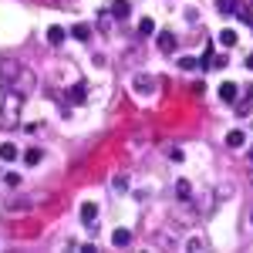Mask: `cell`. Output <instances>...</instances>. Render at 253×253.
I'll return each mask as SVG.
<instances>
[{
  "mask_svg": "<svg viewBox=\"0 0 253 253\" xmlns=\"http://www.w3.org/2000/svg\"><path fill=\"white\" fill-rule=\"evenodd\" d=\"M17 108H20V98L10 91V95H7V105L0 108V125H3V128H14V125H17V118H14Z\"/></svg>",
  "mask_w": 253,
  "mask_h": 253,
  "instance_id": "cell-1",
  "label": "cell"
},
{
  "mask_svg": "<svg viewBox=\"0 0 253 253\" xmlns=\"http://www.w3.org/2000/svg\"><path fill=\"white\" fill-rule=\"evenodd\" d=\"M132 88H135L138 95H149V91H156V78L152 75H135L132 78Z\"/></svg>",
  "mask_w": 253,
  "mask_h": 253,
  "instance_id": "cell-2",
  "label": "cell"
},
{
  "mask_svg": "<svg viewBox=\"0 0 253 253\" xmlns=\"http://www.w3.org/2000/svg\"><path fill=\"white\" fill-rule=\"evenodd\" d=\"M108 14H112V17H118V20H128L132 3H128V0H112V3H108Z\"/></svg>",
  "mask_w": 253,
  "mask_h": 253,
  "instance_id": "cell-3",
  "label": "cell"
},
{
  "mask_svg": "<svg viewBox=\"0 0 253 253\" xmlns=\"http://www.w3.org/2000/svg\"><path fill=\"white\" fill-rule=\"evenodd\" d=\"M219 98H223L226 105H233L236 98H240V84H236V81H223V84H219Z\"/></svg>",
  "mask_w": 253,
  "mask_h": 253,
  "instance_id": "cell-4",
  "label": "cell"
},
{
  "mask_svg": "<svg viewBox=\"0 0 253 253\" xmlns=\"http://www.w3.org/2000/svg\"><path fill=\"white\" fill-rule=\"evenodd\" d=\"M95 219H98V206L95 203H81V223L95 226Z\"/></svg>",
  "mask_w": 253,
  "mask_h": 253,
  "instance_id": "cell-5",
  "label": "cell"
},
{
  "mask_svg": "<svg viewBox=\"0 0 253 253\" xmlns=\"http://www.w3.org/2000/svg\"><path fill=\"white\" fill-rule=\"evenodd\" d=\"M159 51H162V54H172L175 51V34H169V31L159 34Z\"/></svg>",
  "mask_w": 253,
  "mask_h": 253,
  "instance_id": "cell-6",
  "label": "cell"
},
{
  "mask_svg": "<svg viewBox=\"0 0 253 253\" xmlns=\"http://www.w3.org/2000/svg\"><path fill=\"white\" fill-rule=\"evenodd\" d=\"M138 34H142V38H152V34H156V20L142 17V20H138Z\"/></svg>",
  "mask_w": 253,
  "mask_h": 253,
  "instance_id": "cell-7",
  "label": "cell"
},
{
  "mask_svg": "<svg viewBox=\"0 0 253 253\" xmlns=\"http://www.w3.org/2000/svg\"><path fill=\"white\" fill-rule=\"evenodd\" d=\"M112 243H115V247H128V243H132V233L122 226V230H115V233H112Z\"/></svg>",
  "mask_w": 253,
  "mask_h": 253,
  "instance_id": "cell-8",
  "label": "cell"
},
{
  "mask_svg": "<svg viewBox=\"0 0 253 253\" xmlns=\"http://www.w3.org/2000/svg\"><path fill=\"white\" fill-rule=\"evenodd\" d=\"M243 142H247V135H243L240 128H233V132L226 135V145H230V149H243Z\"/></svg>",
  "mask_w": 253,
  "mask_h": 253,
  "instance_id": "cell-9",
  "label": "cell"
},
{
  "mask_svg": "<svg viewBox=\"0 0 253 253\" xmlns=\"http://www.w3.org/2000/svg\"><path fill=\"white\" fill-rule=\"evenodd\" d=\"M0 159H3V162H14V159H17V145H14V142H3V145H0Z\"/></svg>",
  "mask_w": 253,
  "mask_h": 253,
  "instance_id": "cell-10",
  "label": "cell"
},
{
  "mask_svg": "<svg viewBox=\"0 0 253 253\" xmlns=\"http://www.w3.org/2000/svg\"><path fill=\"white\" fill-rule=\"evenodd\" d=\"M71 38L75 41H88L91 38V27H88V24H75V27H71Z\"/></svg>",
  "mask_w": 253,
  "mask_h": 253,
  "instance_id": "cell-11",
  "label": "cell"
},
{
  "mask_svg": "<svg viewBox=\"0 0 253 253\" xmlns=\"http://www.w3.org/2000/svg\"><path fill=\"white\" fill-rule=\"evenodd\" d=\"M219 44H223V47H236V31H233V27L219 31Z\"/></svg>",
  "mask_w": 253,
  "mask_h": 253,
  "instance_id": "cell-12",
  "label": "cell"
},
{
  "mask_svg": "<svg viewBox=\"0 0 253 253\" xmlns=\"http://www.w3.org/2000/svg\"><path fill=\"white\" fill-rule=\"evenodd\" d=\"M193 186H189V182H186V179H179V182H175V196H179V199H193Z\"/></svg>",
  "mask_w": 253,
  "mask_h": 253,
  "instance_id": "cell-13",
  "label": "cell"
},
{
  "mask_svg": "<svg viewBox=\"0 0 253 253\" xmlns=\"http://www.w3.org/2000/svg\"><path fill=\"white\" fill-rule=\"evenodd\" d=\"M47 41H51V44H61V41H64V27H58V24L47 27Z\"/></svg>",
  "mask_w": 253,
  "mask_h": 253,
  "instance_id": "cell-14",
  "label": "cell"
},
{
  "mask_svg": "<svg viewBox=\"0 0 253 253\" xmlns=\"http://www.w3.org/2000/svg\"><path fill=\"white\" fill-rule=\"evenodd\" d=\"M216 10H219V14H233L236 0H216Z\"/></svg>",
  "mask_w": 253,
  "mask_h": 253,
  "instance_id": "cell-15",
  "label": "cell"
},
{
  "mask_svg": "<svg viewBox=\"0 0 253 253\" xmlns=\"http://www.w3.org/2000/svg\"><path fill=\"white\" fill-rule=\"evenodd\" d=\"M68 98H71L75 105H81V101H84V84H75V88L68 91Z\"/></svg>",
  "mask_w": 253,
  "mask_h": 253,
  "instance_id": "cell-16",
  "label": "cell"
},
{
  "mask_svg": "<svg viewBox=\"0 0 253 253\" xmlns=\"http://www.w3.org/2000/svg\"><path fill=\"white\" fill-rule=\"evenodd\" d=\"M24 162H27V166H38L41 162V149H27V152H24Z\"/></svg>",
  "mask_w": 253,
  "mask_h": 253,
  "instance_id": "cell-17",
  "label": "cell"
},
{
  "mask_svg": "<svg viewBox=\"0 0 253 253\" xmlns=\"http://www.w3.org/2000/svg\"><path fill=\"white\" fill-rule=\"evenodd\" d=\"M196 64H199V61H196V58H189V54H182V58H179V68H182V71H193Z\"/></svg>",
  "mask_w": 253,
  "mask_h": 253,
  "instance_id": "cell-18",
  "label": "cell"
},
{
  "mask_svg": "<svg viewBox=\"0 0 253 253\" xmlns=\"http://www.w3.org/2000/svg\"><path fill=\"white\" fill-rule=\"evenodd\" d=\"M115 189H128V179L125 175H115Z\"/></svg>",
  "mask_w": 253,
  "mask_h": 253,
  "instance_id": "cell-19",
  "label": "cell"
},
{
  "mask_svg": "<svg viewBox=\"0 0 253 253\" xmlns=\"http://www.w3.org/2000/svg\"><path fill=\"white\" fill-rule=\"evenodd\" d=\"M247 68H250V71H253V54H250V58H247Z\"/></svg>",
  "mask_w": 253,
  "mask_h": 253,
  "instance_id": "cell-20",
  "label": "cell"
},
{
  "mask_svg": "<svg viewBox=\"0 0 253 253\" xmlns=\"http://www.w3.org/2000/svg\"><path fill=\"white\" fill-rule=\"evenodd\" d=\"M250 223H253V210H250Z\"/></svg>",
  "mask_w": 253,
  "mask_h": 253,
  "instance_id": "cell-21",
  "label": "cell"
},
{
  "mask_svg": "<svg viewBox=\"0 0 253 253\" xmlns=\"http://www.w3.org/2000/svg\"><path fill=\"white\" fill-rule=\"evenodd\" d=\"M250 162H253V152H250Z\"/></svg>",
  "mask_w": 253,
  "mask_h": 253,
  "instance_id": "cell-22",
  "label": "cell"
}]
</instances>
